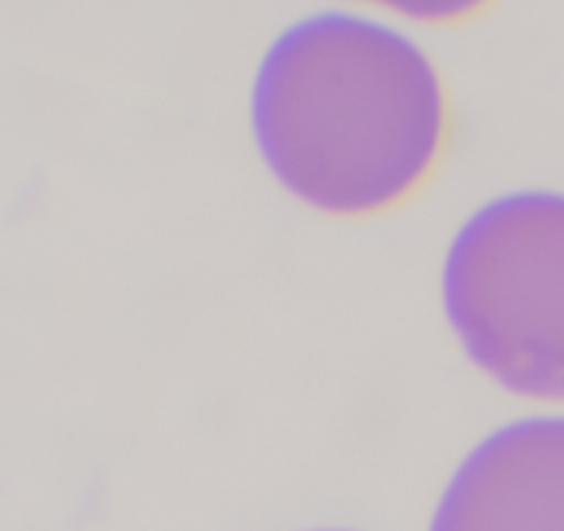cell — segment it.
I'll return each mask as SVG.
<instances>
[{
  "label": "cell",
  "mask_w": 564,
  "mask_h": 531,
  "mask_svg": "<svg viewBox=\"0 0 564 531\" xmlns=\"http://www.w3.org/2000/svg\"><path fill=\"white\" fill-rule=\"evenodd\" d=\"M443 314L466 357L502 390L564 403V192L482 202L449 238Z\"/></svg>",
  "instance_id": "7a4b0ae2"
},
{
  "label": "cell",
  "mask_w": 564,
  "mask_h": 531,
  "mask_svg": "<svg viewBox=\"0 0 564 531\" xmlns=\"http://www.w3.org/2000/svg\"><path fill=\"white\" fill-rule=\"evenodd\" d=\"M357 3L380 7L416 23H459V20L482 13L496 0H357Z\"/></svg>",
  "instance_id": "277c9868"
},
{
  "label": "cell",
  "mask_w": 564,
  "mask_h": 531,
  "mask_svg": "<svg viewBox=\"0 0 564 531\" xmlns=\"http://www.w3.org/2000/svg\"><path fill=\"white\" fill-rule=\"evenodd\" d=\"M314 531H350V529H314Z\"/></svg>",
  "instance_id": "5b68a950"
},
{
  "label": "cell",
  "mask_w": 564,
  "mask_h": 531,
  "mask_svg": "<svg viewBox=\"0 0 564 531\" xmlns=\"http://www.w3.org/2000/svg\"><path fill=\"white\" fill-rule=\"evenodd\" d=\"M248 122L261 162L294 198L367 218L433 178L453 136V99L430 50L403 30L317 10L261 53Z\"/></svg>",
  "instance_id": "6da1fadb"
},
{
  "label": "cell",
  "mask_w": 564,
  "mask_h": 531,
  "mask_svg": "<svg viewBox=\"0 0 564 531\" xmlns=\"http://www.w3.org/2000/svg\"><path fill=\"white\" fill-rule=\"evenodd\" d=\"M426 531H564V416L496 426L446 479Z\"/></svg>",
  "instance_id": "3957f363"
}]
</instances>
